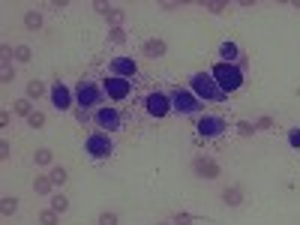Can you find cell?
<instances>
[{
  "mask_svg": "<svg viewBox=\"0 0 300 225\" xmlns=\"http://www.w3.org/2000/svg\"><path fill=\"white\" fill-rule=\"evenodd\" d=\"M189 90H192L201 102H225V99H228V93L216 84L213 72H207V69H198V72L189 75Z\"/></svg>",
  "mask_w": 300,
  "mask_h": 225,
  "instance_id": "1",
  "label": "cell"
},
{
  "mask_svg": "<svg viewBox=\"0 0 300 225\" xmlns=\"http://www.w3.org/2000/svg\"><path fill=\"white\" fill-rule=\"evenodd\" d=\"M72 93H75V105H81V111H87V108H102V99H105L102 84L93 81V78H81Z\"/></svg>",
  "mask_w": 300,
  "mask_h": 225,
  "instance_id": "2",
  "label": "cell"
},
{
  "mask_svg": "<svg viewBox=\"0 0 300 225\" xmlns=\"http://www.w3.org/2000/svg\"><path fill=\"white\" fill-rule=\"evenodd\" d=\"M210 72H213L216 84H219L225 93L240 90V87H243V81H246V78H243V69H240V63H222V60H219V63L213 66Z\"/></svg>",
  "mask_w": 300,
  "mask_h": 225,
  "instance_id": "3",
  "label": "cell"
},
{
  "mask_svg": "<svg viewBox=\"0 0 300 225\" xmlns=\"http://www.w3.org/2000/svg\"><path fill=\"white\" fill-rule=\"evenodd\" d=\"M84 153L90 156V159H108L111 153H114V141H111V135L108 132H90L87 138H84Z\"/></svg>",
  "mask_w": 300,
  "mask_h": 225,
  "instance_id": "4",
  "label": "cell"
},
{
  "mask_svg": "<svg viewBox=\"0 0 300 225\" xmlns=\"http://www.w3.org/2000/svg\"><path fill=\"white\" fill-rule=\"evenodd\" d=\"M168 97H171V111H177V114H198L201 111V99L189 87H174Z\"/></svg>",
  "mask_w": 300,
  "mask_h": 225,
  "instance_id": "5",
  "label": "cell"
},
{
  "mask_svg": "<svg viewBox=\"0 0 300 225\" xmlns=\"http://www.w3.org/2000/svg\"><path fill=\"white\" fill-rule=\"evenodd\" d=\"M102 90H105V99H111V102H123V99L132 93V81H129V78L108 75V78L102 81Z\"/></svg>",
  "mask_w": 300,
  "mask_h": 225,
  "instance_id": "6",
  "label": "cell"
},
{
  "mask_svg": "<svg viewBox=\"0 0 300 225\" xmlns=\"http://www.w3.org/2000/svg\"><path fill=\"white\" fill-rule=\"evenodd\" d=\"M93 123L99 129L117 132V129L123 126V114H120V108H114V105H102V108L93 111Z\"/></svg>",
  "mask_w": 300,
  "mask_h": 225,
  "instance_id": "7",
  "label": "cell"
},
{
  "mask_svg": "<svg viewBox=\"0 0 300 225\" xmlns=\"http://www.w3.org/2000/svg\"><path fill=\"white\" fill-rule=\"evenodd\" d=\"M144 111H147L150 117L162 120L168 111H171V97H168V93H162V90H153V93H147V97H144Z\"/></svg>",
  "mask_w": 300,
  "mask_h": 225,
  "instance_id": "8",
  "label": "cell"
},
{
  "mask_svg": "<svg viewBox=\"0 0 300 225\" xmlns=\"http://www.w3.org/2000/svg\"><path fill=\"white\" fill-rule=\"evenodd\" d=\"M225 129H228L225 126V117H219V114H201L198 123H195V132L201 138H219Z\"/></svg>",
  "mask_w": 300,
  "mask_h": 225,
  "instance_id": "9",
  "label": "cell"
},
{
  "mask_svg": "<svg viewBox=\"0 0 300 225\" xmlns=\"http://www.w3.org/2000/svg\"><path fill=\"white\" fill-rule=\"evenodd\" d=\"M48 97H51V105H54L57 111H69V108H72V102H75V93L69 90L63 81H54V84H51V90H48Z\"/></svg>",
  "mask_w": 300,
  "mask_h": 225,
  "instance_id": "10",
  "label": "cell"
},
{
  "mask_svg": "<svg viewBox=\"0 0 300 225\" xmlns=\"http://www.w3.org/2000/svg\"><path fill=\"white\" fill-rule=\"evenodd\" d=\"M111 75L132 81L135 75H138V63H135L132 57H114V60H111Z\"/></svg>",
  "mask_w": 300,
  "mask_h": 225,
  "instance_id": "11",
  "label": "cell"
},
{
  "mask_svg": "<svg viewBox=\"0 0 300 225\" xmlns=\"http://www.w3.org/2000/svg\"><path fill=\"white\" fill-rule=\"evenodd\" d=\"M192 171L198 174L201 180H216V177L222 174V168H219L213 159H195L192 162Z\"/></svg>",
  "mask_w": 300,
  "mask_h": 225,
  "instance_id": "12",
  "label": "cell"
},
{
  "mask_svg": "<svg viewBox=\"0 0 300 225\" xmlns=\"http://www.w3.org/2000/svg\"><path fill=\"white\" fill-rule=\"evenodd\" d=\"M219 57H222V63H237L240 60V45L231 42V39L219 42Z\"/></svg>",
  "mask_w": 300,
  "mask_h": 225,
  "instance_id": "13",
  "label": "cell"
},
{
  "mask_svg": "<svg viewBox=\"0 0 300 225\" xmlns=\"http://www.w3.org/2000/svg\"><path fill=\"white\" fill-rule=\"evenodd\" d=\"M165 51H168V45L162 39H147V42H144V54L153 57V60H156V57H165Z\"/></svg>",
  "mask_w": 300,
  "mask_h": 225,
  "instance_id": "14",
  "label": "cell"
},
{
  "mask_svg": "<svg viewBox=\"0 0 300 225\" xmlns=\"http://www.w3.org/2000/svg\"><path fill=\"white\" fill-rule=\"evenodd\" d=\"M51 189H54V183H51L48 174H36L34 177V192L36 195H51Z\"/></svg>",
  "mask_w": 300,
  "mask_h": 225,
  "instance_id": "15",
  "label": "cell"
},
{
  "mask_svg": "<svg viewBox=\"0 0 300 225\" xmlns=\"http://www.w3.org/2000/svg\"><path fill=\"white\" fill-rule=\"evenodd\" d=\"M222 201H225L228 207H240V204H243V189H240V186H228V189L222 192Z\"/></svg>",
  "mask_w": 300,
  "mask_h": 225,
  "instance_id": "16",
  "label": "cell"
},
{
  "mask_svg": "<svg viewBox=\"0 0 300 225\" xmlns=\"http://www.w3.org/2000/svg\"><path fill=\"white\" fill-rule=\"evenodd\" d=\"M12 111L18 114V117H30L34 114V99H27V97H21V99H15V105H12Z\"/></svg>",
  "mask_w": 300,
  "mask_h": 225,
  "instance_id": "17",
  "label": "cell"
},
{
  "mask_svg": "<svg viewBox=\"0 0 300 225\" xmlns=\"http://www.w3.org/2000/svg\"><path fill=\"white\" fill-rule=\"evenodd\" d=\"M0 213H3V216H15V213H18V198H12V195L0 198Z\"/></svg>",
  "mask_w": 300,
  "mask_h": 225,
  "instance_id": "18",
  "label": "cell"
},
{
  "mask_svg": "<svg viewBox=\"0 0 300 225\" xmlns=\"http://www.w3.org/2000/svg\"><path fill=\"white\" fill-rule=\"evenodd\" d=\"M24 27H27V30H34V33L42 27V15H39L36 9H27V12H24Z\"/></svg>",
  "mask_w": 300,
  "mask_h": 225,
  "instance_id": "19",
  "label": "cell"
},
{
  "mask_svg": "<svg viewBox=\"0 0 300 225\" xmlns=\"http://www.w3.org/2000/svg\"><path fill=\"white\" fill-rule=\"evenodd\" d=\"M51 210H54V213H66L69 210V198L66 195H60V192H54L51 195Z\"/></svg>",
  "mask_w": 300,
  "mask_h": 225,
  "instance_id": "20",
  "label": "cell"
},
{
  "mask_svg": "<svg viewBox=\"0 0 300 225\" xmlns=\"http://www.w3.org/2000/svg\"><path fill=\"white\" fill-rule=\"evenodd\" d=\"M30 60H34L30 45H15V63H30Z\"/></svg>",
  "mask_w": 300,
  "mask_h": 225,
  "instance_id": "21",
  "label": "cell"
},
{
  "mask_svg": "<svg viewBox=\"0 0 300 225\" xmlns=\"http://www.w3.org/2000/svg\"><path fill=\"white\" fill-rule=\"evenodd\" d=\"M48 177H51V183H54V186H63V183L69 180L66 168H60V165H57V168H51V171H48Z\"/></svg>",
  "mask_w": 300,
  "mask_h": 225,
  "instance_id": "22",
  "label": "cell"
},
{
  "mask_svg": "<svg viewBox=\"0 0 300 225\" xmlns=\"http://www.w3.org/2000/svg\"><path fill=\"white\" fill-rule=\"evenodd\" d=\"M201 6H204L207 12H213V15H219V12H225V9H228V3H225V0H204Z\"/></svg>",
  "mask_w": 300,
  "mask_h": 225,
  "instance_id": "23",
  "label": "cell"
},
{
  "mask_svg": "<svg viewBox=\"0 0 300 225\" xmlns=\"http://www.w3.org/2000/svg\"><path fill=\"white\" fill-rule=\"evenodd\" d=\"M42 93H45V84H42V81H27V99H39L42 97Z\"/></svg>",
  "mask_w": 300,
  "mask_h": 225,
  "instance_id": "24",
  "label": "cell"
},
{
  "mask_svg": "<svg viewBox=\"0 0 300 225\" xmlns=\"http://www.w3.org/2000/svg\"><path fill=\"white\" fill-rule=\"evenodd\" d=\"M105 18H108V24H111V27H123V9H114V6H111Z\"/></svg>",
  "mask_w": 300,
  "mask_h": 225,
  "instance_id": "25",
  "label": "cell"
},
{
  "mask_svg": "<svg viewBox=\"0 0 300 225\" xmlns=\"http://www.w3.org/2000/svg\"><path fill=\"white\" fill-rule=\"evenodd\" d=\"M57 222H60V213H54L51 207L39 213V225H57Z\"/></svg>",
  "mask_w": 300,
  "mask_h": 225,
  "instance_id": "26",
  "label": "cell"
},
{
  "mask_svg": "<svg viewBox=\"0 0 300 225\" xmlns=\"http://www.w3.org/2000/svg\"><path fill=\"white\" fill-rule=\"evenodd\" d=\"M108 39H111L114 45H123V42H126V30H123V27H108Z\"/></svg>",
  "mask_w": 300,
  "mask_h": 225,
  "instance_id": "27",
  "label": "cell"
},
{
  "mask_svg": "<svg viewBox=\"0 0 300 225\" xmlns=\"http://www.w3.org/2000/svg\"><path fill=\"white\" fill-rule=\"evenodd\" d=\"M51 159H54V153H51V150H45V147L34 153V162H36V165H51Z\"/></svg>",
  "mask_w": 300,
  "mask_h": 225,
  "instance_id": "28",
  "label": "cell"
},
{
  "mask_svg": "<svg viewBox=\"0 0 300 225\" xmlns=\"http://www.w3.org/2000/svg\"><path fill=\"white\" fill-rule=\"evenodd\" d=\"M171 222H174V225H192V222H195V216L180 210V213H174V216H171Z\"/></svg>",
  "mask_w": 300,
  "mask_h": 225,
  "instance_id": "29",
  "label": "cell"
},
{
  "mask_svg": "<svg viewBox=\"0 0 300 225\" xmlns=\"http://www.w3.org/2000/svg\"><path fill=\"white\" fill-rule=\"evenodd\" d=\"M27 123H30V129H42L45 126V114H42V111H34V114L27 117Z\"/></svg>",
  "mask_w": 300,
  "mask_h": 225,
  "instance_id": "30",
  "label": "cell"
},
{
  "mask_svg": "<svg viewBox=\"0 0 300 225\" xmlns=\"http://www.w3.org/2000/svg\"><path fill=\"white\" fill-rule=\"evenodd\" d=\"M0 81H3V84H9V81H15V69H12L9 63H3V69H0Z\"/></svg>",
  "mask_w": 300,
  "mask_h": 225,
  "instance_id": "31",
  "label": "cell"
},
{
  "mask_svg": "<svg viewBox=\"0 0 300 225\" xmlns=\"http://www.w3.org/2000/svg\"><path fill=\"white\" fill-rule=\"evenodd\" d=\"M288 144H291V147H294V150H300V126L288 129Z\"/></svg>",
  "mask_w": 300,
  "mask_h": 225,
  "instance_id": "32",
  "label": "cell"
},
{
  "mask_svg": "<svg viewBox=\"0 0 300 225\" xmlns=\"http://www.w3.org/2000/svg\"><path fill=\"white\" fill-rule=\"evenodd\" d=\"M267 129H273V117H258L255 120V132H267Z\"/></svg>",
  "mask_w": 300,
  "mask_h": 225,
  "instance_id": "33",
  "label": "cell"
},
{
  "mask_svg": "<svg viewBox=\"0 0 300 225\" xmlns=\"http://www.w3.org/2000/svg\"><path fill=\"white\" fill-rule=\"evenodd\" d=\"M237 132L246 138V135H252V132H255V123H249V120H240V123H237Z\"/></svg>",
  "mask_w": 300,
  "mask_h": 225,
  "instance_id": "34",
  "label": "cell"
},
{
  "mask_svg": "<svg viewBox=\"0 0 300 225\" xmlns=\"http://www.w3.org/2000/svg\"><path fill=\"white\" fill-rule=\"evenodd\" d=\"M99 225H117V213H99Z\"/></svg>",
  "mask_w": 300,
  "mask_h": 225,
  "instance_id": "35",
  "label": "cell"
},
{
  "mask_svg": "<svg viewBox=\"0 0 300 225\" xmlns=\"http://www.w3.org/2000/svg\"><path fill=\"white\" fill-rule=\"evenodd\" d=\"M9 153H12V144L3 138V141H0V159H9Z\"/></svg>",
  "mask_w": 300,
  "mask_h": 225,
  "instance_id": "36",
  "label": "cell"
},
{
  "mask_svg": "<svg viewBox=\"0 0 300 225\" xmlns=\"http://www.w3.org/2000/svg\"><path fill=\"white\" fill-rule=\"evenodd\" d=\"M93 9H96L99 15H108V9H111V6H108V3H93Z\"/></svg>",
  "mask_w": 300,
  "mask_h": 225,
  "instance_id": "37",
  "label": "cell"
},
{
  "mask_svg": "<svg viewBox=\"0 0 300 225\" xmlns=\"http://www.w3.org/2000/svg\"><path fill=\"white\" fill-rule=\"evenodd\" d=\"M291 6H294V9H300V0H291Z\"/></svg>",
  "mask_w": 300,
  "mask_h": 225,
  "instance_id": "38",
  "label": "cell"
},
{
  "mask_svg": "<svg viewBox=\"0 0 300 225\" xmlns=\"http://www.w3.org/2000/svg\"><path fill=\"white\" fill-rule=\"evenodd\" d=\"M156 225H174V222H156Z\"/></svg>",
  "mask_w": 300,
  "mask_h": 225,
  "instance_id": "39",
  "label": "cell"
}]
</instances>
